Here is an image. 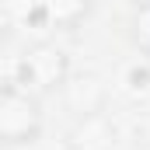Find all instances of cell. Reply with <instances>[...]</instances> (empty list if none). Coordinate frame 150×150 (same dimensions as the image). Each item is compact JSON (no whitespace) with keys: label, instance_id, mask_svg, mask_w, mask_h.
I'll return each mask as SVG.
<instances>
[{"label":"cell","instance_id":"obj_1","mask_svg":"<svg viewBox=\"0 0 150 150\" xmlns=\"http://www.w3.org/2000/svg\"><path fill=\"white\" fill-rule=\"evenodd\" d=\"M42 126H45L42 98L21 87L18 80L0 84V143L28 147L42 136Z\"/></svg>","mask_w":150,"mask_h":150},{"label":"cell","instance_id":"obj_2","mask_svg":"<svg viewBox=\"0 0 150 150\" xmlns=\"http://www.w3.org/2000/svg\"><path fill=\"white\" fill-rule=\"evenodd\" d=\"M67 74H70L67 52L56 42H35V45H28L21 52L18 70H14V80L21 87H28L32 94H38V98H49V94H59Z\"/></svg>","mask_w":150,"mask_h":150},{"label":"cell","instance_id":"obj_3","mask_svg":"<svg viewBox=\"0 0 150 150\" xmlns=\"http://www.w3.org/2000/svg\"><path fill=\"white\" fill-rule=\"evenodd\" d=\"M56 98L77 122H94V119H101L105 105H108V87L94 70H70Z\"/></svg>","mask_w":150,"mask_h":150},{"label":"cell","instance_id":"obj_4","mask_svg":"<svg viewBox=\"0 0 150 150\" xmlns=\"http://www.w3.org/2000/svg\"><path fill=\"white\" fill-rule=\"evenodd\" d=\"M98 0H38V28L45 32H77L91 21Z\"/></svg>","mask_w":150,"mask_h":150},{"label":"cell","instance_id":"obj_5","mask_svg":"<svg viewBox=\"0 0 150 150\" xmlns=\"http://www.w3.org/2000/svg\"><path fill=\"white\" fill-rule=\"evenodd\" d=\"M126 35L133 42V49H140V52L150 49V0H133V7L126 14Z\"/></svg>","mask_w":150,"mask_h":150},{"label":"cell","instance_id":"obj_6","mask_svg":"<svg viewBox=\"0 0 150 150\" xmlns=\"http://www.w3.org/2000/svg\"><path fill=\"white\" fill-rule=\"evenodd\" d=\"M0 18L18 28L38 25V0H0Z\"/></svg>","mask_w":150,"mask_h":150},{"label":"cell","instance_id":"obj_7","mask_svg":"<svg viewBox=\"0 0 150 150\" xmlns=\"http://www.w3.org/2000/svg\"><path fill=\"white\" fill-rule=\"evenodd\" d=\"M143 74H147V80H150V49L143 52Z\"/></svg>","mask_w":150,"mask_h":150}]
</instances>
